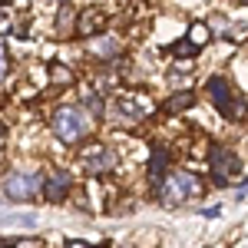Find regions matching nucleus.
I'll list each match as a JSON object with an SVG mask.
<instances>
[{"mask_svg": "<svg viewBox=\"0 0 248 248\" xmlns=\"http://www.w3.org/2000/svg\"><path fill=\"white\" fill-rule=\"evenodd\" d=\"M50 77L57 79V83H66V86L73 83V73H70L66 66H50Z\"/></svg>", "mask_w": 248, "mask_h": 248, "instance_id": "obj_16", "label": "nucleus"}, {"mask_svg": "<svg viewBox=\"0 0 248 248\" xmlns=\"http://www.w3.org/2000/svg\"><path fill=\"white\" fill-rule=\"evenodd\" d=\"M116 109H119V116H123L126 123H136V119L142 116V109H139L136 103H129V99H119V103H116Z\"/></svg>", "mask_w": 248, "mask_h": 248, "instance_id": "obj_12", "label": "nucleus"}, {"mask_svg": "<svg viewBox=\"0 0 248 248\" xmlns=\"http://www.w3.org/2000/svg\"><path fill=\"white\" fill-rule=\"evenodd\" d=\"M169 175V166H166V149H153V159H149V179H153L155 186H162V179Z\"/></svg>", "mask_w": 248, "mask_h": 248, "instance_id": "obj_8", "label": "nucleus"}, {"mask_svg": "<svg viewBox=\"0 0 248 248\" xmlns=\"http://www.w3.org/2000/svg\"><path fill=\"white\" fill-rule=\"evenodd\" d=\"M189 37H192V43H199V46H202V43L209 40V30H205L202 23H195V27H192V30H189Z\"/></svg>", "mask_w": 248, "mask_h": 248, "instance_id": "obj_17", "label": "nucleus"}, {"mask_svg": "<svg viewBox=\"0 0 248 248\" xmlns=\"http://www.w3.org/2000/svg\"><path fill=\"white\" fill-rule=\"evenodd\" d=\"M172 53H175V57H195V53H199V43H192V37L179 40V43H172Z\"/></svg>", "mask_w": 248, "mask_h": 248, "instance_id": "obj_13", "label": "nucleus"}, {"mask_svg": "<svg viewBox=\"0 0 248 248\" xmlns=\"http://www.w3.org/2000/svg\"><path fill=\"white\" fill-rule=\"evenodd\" d=\"M43 192V179L33 172H10L3 179V199L7 202H33Z\"/></svg>", "mask_w": 248, "mask_h": 248, "instance_id": "obj_2", "label": "nucleus"}, {"mask_svg": "<svg viewBox=\"0 0 248 248\" xmlns=\"http://www.w3.org/2000/svg\"><path fill=\"white\" fill-rule=\"evenodd\" d=\"M66 189H70V175L66 172H50V179L43 182V192H46V199L57 205L66 199Z\"/></svg>", "mask_w": 248, "mask_h": 248, "instance_id": "obj_7", "label": "nucleus"}, {"mask_svg": "<svg viewBox=\"0 0 248 248\" xmlns=\"http://www.w3.org/2000/svg\"><path fill=\"white\" fill-rule=\"evenodd\" d=\"M189 195H202V182L192 172H172L162 179V202L166 205H182Z\"/></svg>", "mask_w": 248, "mask_h": 248, "instance_id": "obj_3", "label": "nucleus"}, {"mask_svg": "<svg viewBox=\"0 0 248 248\" xmlns=\"http://www.w3.org/2000/svg\"><path fill=\"white\" fill-rule=\"evenodd\" d=\"M57 23H60V30H63V27H70V23H73V17H70V14L63 10V14H60V20H57Z\"/></svg>", "mask_w": 248, "mask_h": 248, "instance_id": "obj_19", "label": "nucleus"}, {"mask_svg": "<svg viewBox=\"0 0 248 248\" xmlns=\"http://www.w3.org/2000/svg\"><path fill=\"white\" fill-rule=\"evenodd\" d=\"M103 23H106V17H103V14H90V10H86V14H79V33H86V37H90V33H96V30H103Z\"/></svg>", "mask_w": 248, "mask_h": 248, "instance_id": "obj_9", "label": "nucleus"}, {"mask_svg": "<svg viewBox=\"0 0 248 248\" xmlns=\"http://www.w3.org/2000/svg\"><path fill=\"white\" fill-rule=\"evenodd\" d=\"M83 106H86L90 113H96V116L106 109V106H103V96H99V93H86V96H83Z\"/></svg>", "mask_w": 248, "mask_h": 248, "instance_id": "obj_15", "label": "nucleus"}, {"mask_svg": "<svg viewBox=\"0 0 248 248\" xmlns=\"http://www.w3.org/2000/svg\"><path fill=\"white\" fill-rule=\"evenodd\" d=\"M245 195H248V182L242 186V192H238V199H245Z\"/></svg>", "mask_w": 248, "mask_h": 248, "instance_id": "obj_20", "label": "nucleus"}, {"mask_svg": "<svg viewBox=\"0 0 248 248\" xmlns=\"http://www.w3.org/2000/svg\"><path fill=\"white\" fill-rule=\"evenodd\" d=\"M116 166V153L113 149H93V153L86 155V172L90 175H103V172H109Z\"/></svg>", "mask_w": 248, "mask_h": 248, "instance_id": "obj_6", "label": "nucleus"}, {"mask_svg": "<svg viewBox=\"0 0 248 248\" xmlns=\"http://www.w3.org/2000/svg\"><path fill=\"white\" fill-rule=\"evenodd\" d=\"M86 129H90V116L83 113V109H77V106H60L57 113H53V133L66 146L79 142L86 136Z\"/></svg>", "mask_w": 248, "mask_h": 248, "instance_id": "obj_1", "label": "nucleus"}, {"mask_svg": "<svg viewBox=\"0 0 248 248\" xmlns=\"http://www.w3.org/2000/svg\"><path fill=\"white\" fill-rule=\"evenodd\" d=\"M7 73V50H3V43H0V77Z\"/></svg>", "mask_w": 248, "mask_h": 248, "instance_id": "obj_18", "label": "nucleus"}, {"mask_svg": "<svg viewBox=\"0 0 248 248\" xmlns=\"http://www.w3.org/2000/svg\"><path fill=\"white\" fill-rule=\"evenodd\" d=\"M192 99H195V93H192V90H182V93L169 96V103H166V113H182L186 106H192Z\"/></svg>", "mask_w": 248, "mask_h": 248, "instance_id": "obj_11", "label": "nucleus"}, {"mask_svg": "<svg viewBox=\"0 0 248 248\" xmlns=\"http://www.w3.org/2000/svg\"><path fill=\"white\" fill-rule=\"evenodd\" d=\"M60 3H63V0H60Z\"/></svg>", "mask_w": 248, "mask_h": 248, "instance_id": "obj_21", "label": "nucleus"}, {"mask_svg": "<svg viewBox=\"0 0 248 248\" xmlns=\"http://www.w3.org/2000/svg\"><path fill=\"white\" fill-rule=\"evenodd\" d=\"M90 50L99 53V57H106V60H113L116 53H119V43H116L113 37H103V40H93V43H90Z\"/></svg>", "mask_w": 248, "mask_h": 248, "instance_id": "obj_10", "label": "nucleus"}, {"mask_svg": "<svg viewBox=\"0 0 248 248\" xmlns=\"http://www.w3.org/2000/svg\"><path fill=\"white\" fill-rule=\"evenodd\" d=\"M209 96H212V106H215L218 113H225L229 119H238L242 109H245V103L232 93V83H229V79H222V77H212L209 79Z\"/></svg>", "mask_w": 248, "mask_h": 248, "instance_id": "obj_4", "label": "nucleus"}, {"mask_svg": "<svg viewBox=\"0 0 248 248\" xmlns=\"http://www.w3.org/2000/svg\"><path fill=\"white\" fill-rule=\"evenodd\" d=\"M0 222H7V225H23V229H33V225H37V215H7V218H0Z\"/></svg>", "mask_w": 248, "mask_h": 248, "instance_id": "obj_14", "label": "nucleus"}, {"mask_svg": "<svg viewBox=\"0 0 248 248\" xmlns=\"http://www.w3.org/2000/svg\"><path fill=\"white\" fill-rule=\"evenodd\" d=\"M209 166H212V179H215V186H229L232 179L242 172V162H238V155L232 153V149H225V146H212Z\"/></svg>", "mask_w": 248, "mask_h": 248, "instance_id": "obj_5", "label": "nucleus"}]
</instances>
